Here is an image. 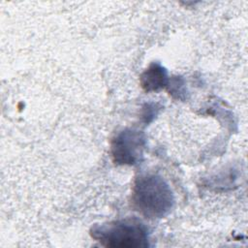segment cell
Masks as SVG:
<instances>
[{
  "instance_id": "cell-4",
  "label": "cell",
  "mask_w": 248,
  "mask_h": 248,
  "mask_svg": "<svg viewBox=\"0 0 248 248\" xmlns=\"http://www.w3.org/2000/svg\"><path fill=\"white\" fill-rule=\"evenodd\" d=\"M167 83V71L158 63L151 64L140 77V84L145 91H157Z\"/></svg>"
},
{
  "instance_id": "cell-3",
  "label": "cell",
  "mask_w": 248,
  "mask_h": 248,
  "mask_svg": "<svg viewBox=\"0 0 248 248\" xmlns=\"http://www.w3.org/2000/svg\"><path fill=\"white\" fill-rule=\"evenodd\" d=\"M145 136L142 132L134 129H125L119 132L111 140V155L117 165H135L141 156L145 147Z\"/></svg>"
},
{
  "instance_id": "cell-2",
  "label": "cell",
  "mask_w": 248,
  "mask_h": 248,
  "mask_svg": "<svg viewBox=\"0 0 248 248\" xmlns=\"http://www.w3.org/2000/svg\"><path fill=\"white\" fill-rule=\"evenodd\" d=\"M90 234L106 247L139 248L149 246L148 229L137 218H125L94 225L90 230Z\"/></svg>"
},
{
  "instance_id": "cell-1",
  "label": "cell",
  "mask_w": 248,
  "mask_h": 248,
  "mask_svg": "<svg viewBox=\"0 0 248 248\" xmlns=\"http://www.w3.org/2000/svg\"><path fill=\"white\" fill-rule=\"evenodd\" d=\"M132 203L146 218L155 219L168 215L174 203L172 192L166 180L158 174H141L136 178Z\"/></svg>"
}]
</instances>
